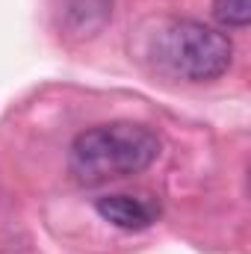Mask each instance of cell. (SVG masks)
Instances as JSON below:
<instances>
[{
    "mask_svg": "<svg viewBox=\"0 0 251 254\" xmlns=\"http://www.w3.org/2000/svg\"><path fill=\"white\" fill-rule=\"evenodd\" d=\"M160 136L136 122H113L83 130L68 151V169L83 187H101L145 172L160 157Z\"/></svg>",
    "mask_w": 251,
    "mask_h": 254,
    "instance_id": "6da1fadb",
    "label": "cell"
},
{
    "mask_svg": "<svg viewBox=\"0 0 251 254\" xmlns=\"http://www.w3.org/2000/svg\"><path fill=\"white\" fill-rule=\"evenodd\" d=\"M154 57L166 71L189 83H207L222 77L234 63V45L225 33L192 21L172 18L160 27L154 39Z\"/></svg>",
    "mask_w": 251,
    "mask_h": 254,
    "instance_id": "7a4b0ae2",
    "label": "cell"
},
{
    "mask_svg": "<svg viewBox=\"0 0 251 254\" xmlns=\"http://www.w3.org/2000/svg\"><path fill=\"white\" fill-rule=\"evenodd\" d=\"M95 210L101 213L104 222H110L116 228H125V231H142V228L154 225L157 216H160L157 204L133 198V195H104V198L95 201Z\"/></svg>",
    "mask_w": 251,
    "mask_h": 254,
    "instance_id": "3957f363",
    "label": "cell"
},
{
    "mask_svg": "<svg viewBox=\"0 0 251 254\" xmlns=\"http://www.w3.org/2000/svg\"><path fill=\"white\" fill-rule=\"evenodd\" d=\"M213 18L228 30H243L251 21V0H213Z\"/></svg>",
    "mask_w": 251,
    "mask_h": 254,
    "instance_id": "277c9868",
    "label": "cell"
}]
</instances>
